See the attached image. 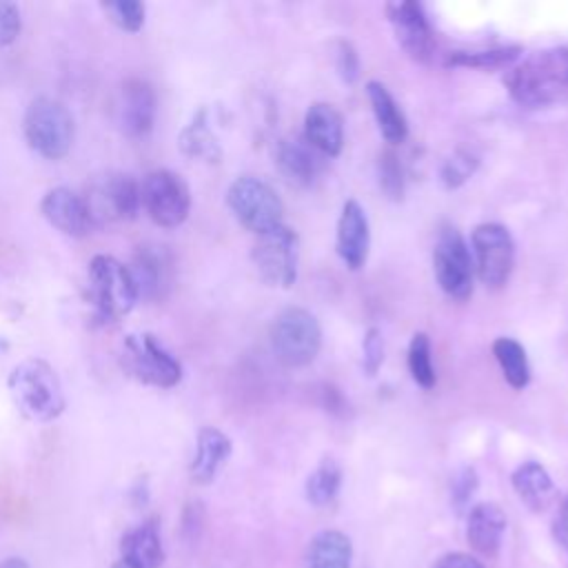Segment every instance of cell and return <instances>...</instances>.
Masks as SVG:
<instances>
[{"mask_svg":"<svg viewBox=\"0 0 568 568\" xmlns=\"http://www.w3.org/2000/svg\"><path fill=\"white\" fill-rule=\"evenodd\" d=\"M122 561L131 568H160L164 548L155 521H144L122 537Z\"/></svg>","mask_w":568,"mask_h":568,"instance_id":"obj_22","label":"cell"},{"mask_svg":"<svg viewBox=\"0 0 568 568\" xmlns=\"http://www.w3.org/2000/svg\"><path fill=\"white\" fill-rule=\"evenodd\" d=\"M275 164L293 186H311L322 169L317 151L306 140H282L275 151Z\"/></svg>","mask_w":568,"mask_h":568,"instance_id":"obj_19","label":"cell"},{"mask_svg":"<svg viewBox=\"0 0 568 568\" xmlns=\"http://www.w3.org/2000/svg\"><path fill=\"white\" fill-rule=\"evenodd\" d=\"M226 204L237 222L255 235L284 224V204L280 195L255 175H242L233 180L226 191Z\"/></svg>","mask_w":568,"mask_h":568,"instance_id":"obj_6","label":"cell"},{"mask_svg":"<svg viewBox=\"0 0 568 568\" xmlns=\"http://www.w3.org/2000/svg\"><path fill=\"white\" fill-rule=\"evenodd\" d=\"M129 271L138 291V300L158 297L169 286V262L158 248L140 246Z\"/></svg>","mask_w":568,"mask_h":568,"instance_id":"obj_24","label":"cell"},{"mask_svg":"<svg viewBox=\"0 0 568 568\" xmlns=\"http://www.w3.org/2000/svg\"><path fill=\"white\" fill-rule=\"evenodd\" d=\"M377 180H379V189L384 191V195L388 200H402L404 195V173H402V164L397 160L395 153L384 151L377 160Z\"/></svg>","mask_w":568,"mask_h":568,"instance_id":"obj_30","label":"cell"},{"mask_svg":"<svg viewBox=\"0 0 568 568\" xmlns=\"http://www.w3.org/2000/svg\"><path fill=\"white\" fill-rule=\"evenodd\" d=\"M506 532V515L493 501H481L470 508L466 524V539L481 557H495L499 552Z\"/></svg>","mask_w":568,"mask_h":568,"instance_id":"obj_18","label":"cell"},{"mask_svg":"<svg viewBox=\"0 0 568 568\" xmlns=\"http://www.w3.org/2000/svg\"><path fill=\"white\" fill-rule=\"evenodd\" d=\"M140 200L149 217L164 229L180 226L191 211V191L186 182L169 169L146 173L140 184Z\"/></svg>","mask_w":568,"mask_h":568,"instance_id":"obj_11","label":"cell"},{"mask_svg":"<svg viewBox=\"0 0 568 568\" xmlns=\"http://www.w3.org/2000/svg\"><path fill=\"white\" fill-rule=\"evenodd\" d=\"M113 568H131V566H129V564H124V561H122V559H120V561H118V564H115V566H113Z\"/></svg>","mask_w":568,"mask_h":568,"instance_id":"obj_41","label":"cell"},{"mask_svg":"<svg viewBox=\"0 0 568 568\" xmlns=\"http://www.w3.org/2000/svg\"><path fill=\"white\" fill-rule=\"evenodd\" d=\"M386 18L395 31L399 47L417 62H428L435 49L433 29L417 2L402 0L386 4Z\"/></svg>","mask_w":568,"mask_h":568,"instance_id":"obj_13","label":"cell"},{"mask_svg":"<svg viewBox=\"0 0 568 568\" xmlns=\"http://www.w3.org/2000/svg\"><path fill=\"white\" fill-rule=\"evenodd\" d=\"M433 568H484V564L468 552H446L435 561Z\"/></svg>","mask_w":568,"mask_h":568,"instance_id":"obj_38","label":"cell"},{"mask_svg":"<svg viewBox=\"0 0 568 568\" xmlns=\"http://www.w3.org/2000/svg\"><path fill=\"white\" fill-rule=\"evenodd\" d=\"M362 364H364V371L366 375H375L384 362V339H382V333L379 328L371 326L364 335V342H362Z\"/></svg>","mask_w":568,"mask_h":568,"instance_id":"obj_34","label":"cell"},{"mask_svg":"<svg viewBox=\"0 0 568 568\" xmlns=\"http://www.w3.org/2000/svg\"><path fill=\"white\" fill-rule=\"evenodd\" d=\"M477 486V475L473 468H466L457 479H455V488H453V499H455V506L457 508H464L468 497L473 495Z\"/></svg>","mask_w":568,"mask_h":568,"instance_id":"obj_37","label":"cell"},{"mask_svg":"<svg viewBox=\"0 0 568 568\" xmlns=\"http://www.w3.org/2000/svg\"><path fill=\"white\" fill-rule=\"evenodd\" d=\"M470 242L479 280L488 288H501L508 282L515 264V242L508 229L497 222L477 224Z\"/></svg>","mask_w":568,"mask_h":568,"instance_id":"obj_12","label":"cell"},{"mask_svg":"<svg viewBox=\"0 0 568 568\" xmlns=\"http://www.w3.org/2000/svg\"><path fill=\"white\" fill-rule=\"evenodd\" d=\"M231 455V439L213 426H206L197 433L195 455L191 462V477L197 484H209L217 475L220 466Z\"/></svg>","mask_w":568,"mask_h":568,"instance_id":"obj_21","label":"cell"},{"mask_svg":"<svg viewBox=\"0 0 568 568\" xmlns=\"http://www.w3.org/2000/svg\"><path fill=\"white\" fill-rule=\"evenodd\" d=\"M9 393L18 410L33 422H51L64 408L55 371L42 359H24L9 375Z\"/></svg>","mask_w":568,"mask_h":568,"instance_id":"obj_2","label":"cell"},{"mask_svg":"<svg viewBox=\"0 0 568 568\" xmlns=\"http://www.w3.org/2000/svg\"><path fill=\"white\" fill-rule=\"evenodd\" d=\"M122 366L135 379L158 388H171L182 379L180 362L149 333L126 335L122 342Z\"/></svg>","mask_w":568,"mask_h":568,"instance_id":"obj_10","label":"cell"},{"mask_svg":"<svg viewBox=\"0 0 568 568\" xmlns=\"http://www.w3.org/2000/svg\"><path fill=\"white\" fill-rule=\"evenodd\" d=\"M552 535H555L557 544L568 552V495L561 499L559 510H557V515H555Z\"/></svg>","mask_w":568,"mask_h":568,"instance_id":"obj_39","label":"cell"},{"mask_svg":"<svg viewBox=\"0 0 568 568\" xmlns=\"http://www.w3.org/2000/svg\"><path fill=\"white\" fill-rule=\"evenodd\" d=\"M473 257L464 235L444 224L433 248V271L439 288L453 300H466L473 293Z\"/></svg>","mask_w":568,"mask_h":568,"instance_id":"obj_8","label":"cell"},{"mask_svg":"<svg viewBox=\"0 0 568 568\" xmlns=\"http://www.w3.org/2000/svg\"><path fill=\"white\" fill-rule=\"evenodd\" d=\"M335 67H337V73L342 75L344 82L353 84L357 80V75H359V58H357V51L353 49L351 42H346V40L337 42Z\"/></svg>","mask_w":568,"mask_h":568,"instance_id":"obj_35","label":"cell"},{"mask_svg":"<svg viewBox=\"0 0 568 568\" xmlns=\"http://www.w3.org/2000/svg\"><path fill=\"white\" fill-rule=\"evenodd\" d=\"M22 27L20 9L13 2H2L0 0V47L11 44Z\"/></svg>","mask_w":568,"mask_h":568,"instance_id":"obj_36","label":"cell"},{"mask_svg":"<svg viewBox=\"0 0 568 568\" xmlns=\"http://www.w3.org/2000/svg\"><path fill=\"white\" fill-rule=\"evenodd\" d=\"M102 9L106 16L124 31H138L144 24V4L138 0H115V2H104Z\"/></svg>","mask_w":568,"mask_h":568,"instance_id":"obj_32","label":"cell"},{"mask_svg":"<svg viewBox=\"0 0 568 568\" xmlns=\"http://www.w3.org/2000/svg\"><path fill=\"white\" fill-rule=\"evenodd\" d=\"M366 95H368L373 115L377 120V126H379V133L384 135V140L390 144L404 142L408 135V122H406L404 111L395 102L393 93L382 82L371 80V82H366Z\"/></svg>","mask_w":568,"mask_h":568,"instance_id":"obj_23","label":"cell"},{"mask_svg":"<svg viewBox=\"0 0 568 568\" xmlns=\"http://www.w3.org/2000/svg\"><path fill=\"white\" fill-rule=\"evenodd\" d=\"M493 355L504 373V379L515 388L521 390L530 382V366L524 346L513 337H497L493 342Z\"/></svg>","mask_w":568,"mask_h":568,"instance_id":"obj_26","label":"cell"},{"mask_svg":"<svg viewBox=\"0 0 568 568\" xmlns=\"http://www.w3.org/2000/svg\"><path fill=\"white\" fill-rule=\"evenodd\" d=\"M519 47H493L477 51H453L446 58L448 67H470V69H504L519 58Z\"/></svg>","mask_w":568,"mask_h":568,"instance_id":"obj_28","label":"cell"},{"mask_svg":"<svg viewBox=\"0 0 568 568\" xmlns=\"http://www.w3.org/2000/svg\"><path fill=\"white\" fill-rule=\"evenodd\" d=\"M82 197L93 224L133 220L142 206L140 184L129 173H104L95 178Z\"/></svg>","mask_w":568,"mask_h":568,"instance_id":"obj_7","label":"cell"},{"mask_svg":"<svg viewBox=\"0 0 568 568\" xmlns=\"http://www.w3.org/2000/svg\"><path fill=\"white\" fill-rule=\"evenodd\" d=\"M40 211L49 220V224L71 237H84L95 226L84 197L67 186H55L47 191L40 202Z\"/></svg>","mask_w":568,"mask_h":568,"instance_id":"obj_15","label":"cell"},{"mask_svg":"<svg viewBox=\"0 0 568 568\" xmlns=\"http://www.w3.org/2000/svg\"><path fill=\"white\" fill-rule=\"evenodd\" d=\"M300 242L297 233L288 229L286 224H280L277 229H271L262 235H257V242L253 244L251 257L260 273V277L268 286L277 288H291L297 280V257H300Z\"/></svg>","mask_w":568,"mask_h":568,"instance_id":"obj_9","label":"cell"},{"mask_svg":"<svg viewBox=\"0 0 568 568\" xmlns=\"http://www.w3.org/2000/svg\"><path fill=\"white\" fill-rule=\"evenodd\" d=\"M342 486V468L335 459H322L306 479V499L313 506H328Z\"/></svg>","mask_w":568,"mask_h":568,"instance_id":"obj_27","label":"cell"},{"mask_svg":"<svg viewBox=\"0 0 568 568\" xmlns=\"http://www.w3.org/2000/svg\"><path fill=\"white\" fill-rule=\"evenodd\" d=\"M184 149L191 153V155H204V158H217V144H215V138L209 133L206 129V122L202 118H197L186 131H184Z\"/></svg>","mask_w":568,"mask_h":568,"instance_id":"obj_33","label":"cell"},{"mask_svg":"<svg viewBox=\"0 0 568 568\" xmlns=\"http://www.w3.org/2000/svg\"><path fill=\"white\" fill-rule=\"evenodd\" d=\"M155 91L142 78H129L118 98V124L129 138H144L155 122Z\"/></svg>","mask_w":568,"mask_h":568,"instance_id":"obj_14","label":"cell"},{"mask_svg":"<svg viewBox=\"0 0 568 568\" xmlns=\"http://www.w3.org/2000/svg\"><path fill=\"white\" fill-rule=\"evenodd\" d=\"M304 140L322 155L335 158L344 146V120L328 102H313L304 115Z\"/></svg>","mask_w":568,"mask_h":568,"instance_id":"obj_17","label":"cell"},{"mask_svg":"<svg viewBox=\"0 0 568 568\" xmlns=\"http://www.w3.org/2000/svg\"><path fill=\"white\" fill-rule=\"evenodd\" d=\"M0 568H31L24 559H18V557H9L4 561H0Z\"/></svg>","mask_w":568,"mask_h":568,"instance_id":"obj_40","label":"cell"},{"mask_svg":"<svg viewBox=\"0 0 568 568\" xmlns=\"http://www.w3.org/2000/svg\"><path fill=\"white\" fill-rule=\"evenodd\" d=\"M89 293L95 317L115 322L138 302V291L129 266L111 255H95L89 264Z\"/></svg>","mask_w":568,"mask_h":568,"instance_id":"obj_3","label":"cell"},{"mask_svg":"<svg viewBox=\"0 0 568 568\" xmlns=\"http://www.w3.org/2000/svg\"><path fill=\"white\" fill-rule=\"evenodd\" d=\"M510 484L517 497L532 513L546 510L555 499V484L548 470L539 462H524L510 475Z\"/></svg>","mask_w":568,"mask_h":568,"instance_id":"obj_20","label":"cell"},{"mask_svg":"<svg viewBox=\"0 0 568 568\" xmlns=\"http://www.w3.org/2000/svg\"><path fill=\"white\" fill-rule=\"evenodd\" d=\"M510 98L524 109L568 102V47L544 49L513 67L506 78Z\"/></svg>","mask_w":568,"mask_h":568,"instance_id":"obj_1","label":"cell"},{"mask_svg":"<svg viewBox=\"0 0 568 568\" xmlns=\"http://www.w3.org/2000/svg\"><path fill=\"white\" fill-rule=\"evenodd\" d=\"M335 248L342 262L351 271H357L366 264L368 248H371V226H368L366 211L355 200H348L342 206V213L337 220Z\"/></svg>","mask_w":568,"mask_h":568,"instance_id":"obj_16","label":"cell"},{"mask_svg":"<svg viewBox=\"0 0 568 568\" xmlns=\"http://www.w3.org/2000/svg\"><path fill=\"white\" fill-rule=\"evenodd\" d=\"M24 138L42 158L60 160L73 144V118L55 98H36L24 113Z\"/></svg>","mask_w":568,"mask_h":568,"instance_id":"obj_5","label":"cell"},{"mask_svg":"<svg viewBox=\"0 0 568 568\" xmlns=\"http://www.w3.org/2000/svg\"><path fill=\"white\" fill-rule=\"evenodd\" d=\"M479 160L470 151H455L444 164H442V182L446 189L462 186L477 169Z\"/></svg>","mask_w":568,"mask_h":568,"instance_id":"obj_31","label":"cell"},{"mask_svg":"<svg viewBox=\"0 0 568 568\" xmlns=\"http://www.w3.org/2000/svg\"><path fill=\"white\" fill-rule=\"evenodd\" d=\"M408 371L410 377L422 388H433L437 382L433 359H430V339L426 333H415L408 344Z\"/></svg>","mask_w":568,"mask_h":568,"instance_id":"obj_29","label":"cell"},{"mask_svg":"<svg viewBox=\"0 0 568 568\" xmlns=\"http://www.w3.org/2000/svg\"><path fill=\"white\" fill-rule=\"evenodd\" d=\"M322 346V328L315 315L300 306L284 308L271 324V348L288 368L311 364Z\"/></svg>","mask_w":568,"mask_h":568,"instance_id":"obj_4","label":"cell"},{"mask_svg":"<svg viewBox=\"0 0 568 568\" xmlns=\"http://www.w3.org/2000/svg\"><path fill=\"white\" fill-rule=\"evenodd\" d=\"M353 557L351 539L339 530H322L306 552V568H348Z\"/></svg>","mask_w":568,"mask_h":568,"instance_id":"obj_25","label":"cell"}]
</instances>
